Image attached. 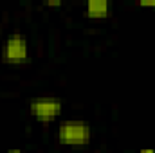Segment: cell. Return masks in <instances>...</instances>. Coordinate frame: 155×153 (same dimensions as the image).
<instances>
[{
	"instance_id": "7",
	"label": "cell",
	"mask_w": 155,
	"mask_h": 153,
	"mask_svg": "<svg viewBox=\"0 0 155 153\" xmlns=\"http://www.w3.org/2000/svg\"><path fill=\"white\" fill-rule=\"evenodd\" d=\"M137 153H155V150H152V148H144V150H141V151Z\"/></svg>"
},
{
	"instance_id": "6",
	"label": "cell",
	"mask_w": 155,
	"mask_h": 153,
	"mask_svg": "<svg viewBox=\"0 0 155 153\" xmlns=\"http://www.w3.org/2000/svg\"><path fill=\"white\" fill-rule=\"evenodd\" d=\"M141 5L143 7H155V2H152V0L150 2H141Z\"/></svg>"
},
{
	"instance_id": "3",
	"label": "cell",
	"mask_w": 155,
	"mask_h": 153,
	"mask_svg": "<svg viewBox=\"0 0 155 153\" xmlns=\"http://www.w3.org/2000/svg\"><path fill=\"white\" fill-rule=\"evenodd\" d=\"M29 110L40 122H52L61 114V101L56 97H36L31 101Z\"/></svg>"
},
{
	"instance_id": "4",
	"label": "cell",
	"mask_w": 155,
	"mask_h": 153,
	"mask_svg": "<svg viewBox=\"0 0 155 153\" xmlns=\"http://www.w3.org/2000/svg\"><path fill=\"white\" fill-rule=\"evenodd\" d=\"M112 13V4L105 2V0H88L87 7H85V15L88 18L99 20V18H107Z\"/></svg>"
},
{
	"instance_id": "1",
	"label": "cell",
	"mask_w": 155,
	"mask_h": 153,
	"mask_svg": "<svg viewBox=\"0 0 155 153\" xmlns=\"http://www.w3.org/2000/svg\"><path fill=\"white\" fill-rule=\"evenodd\" d=\"M92 137V130L85 121H65L58 128V139L67 146H85Z\"/></svg>"
},
{
	"instance_id": "5",
	"label": "cell",
	"mask_w": 155,
	"mask_h": 153,
	"mask_svg": "<svg viewBox=\"0 0 155 153\" xmlns=\"http://www.w3.org/2000/svg\"><path fill=\"white\" fill-rule=\"evenodd\" d=\"M43 5H47V7H58V5H61V2L60 0H45Z\"/></svg>"
},
{
	"instance_id": "8",
	"label": "cell",
	"mask_w": 155,
	"mask_h": 153,
	"mask_svg": "<svg viewBox=\"0 0 155 153\" xmlns=\"http://www.w3.org/2000/svg\"><path fill=\"white\" fill-rule=\"evenodd\" d=\"M7 153H24V151H20V150H11V151H7Z\"/></svg>"
},
{
	"instance_id": "2",
	"label": "cell",
	"mask_w": 155,
	"mask_h": 153,
	"mask_svg": "<svg viewBox=\"0 0 155 153\" xmlns=\"http://www.w3.org/2000/svg\"><path fill=\"white\" fill-rule=\"evenodd\" d=\"M2 58L5 63L9 65H22L29 60V47H27V40L22 34H13L5 40L4 50H2Z\"/></svg>"
}]
</instances>
